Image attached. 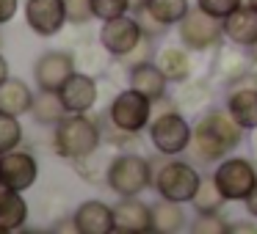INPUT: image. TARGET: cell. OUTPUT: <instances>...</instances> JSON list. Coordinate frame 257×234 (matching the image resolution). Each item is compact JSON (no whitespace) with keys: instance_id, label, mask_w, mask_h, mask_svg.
<instances>
[{"instance_id":"6da1fadb","label":"cell","mask_w":257,"mask_h":234,"mask_svg":"<svg viewBox=\"0 0 257 234\" xmlns=\"http://www.w3.org/2000/svg\"><path fill=\"white\" fill-rule=\"evenodd\" d=\"M102 146V124L89 113H67L53 127V152L61 160H78Z\"/></svg>"},{"instance_id":"7a4b0ae2","label":"cell","mask_w":257,"mask_h":234,"mask_svg":"<svg viewBox=\"0 0 257 234\" xmlns=\"http://www.w3.org/2000/svg\"><path fill=\"white\" fill-rule=\"evenodd\" d=\"M152 182H155V162L152 160L130 149L113 154L105 182L111 193H116L119 198H130V196H141L144 190H150Z\"/></svg>"},{"instance_id":"3957f363","label":"cell","mask_w":257,"mask_h":234,"mask_svg":"<svg viewBox=\"0 0 257 234\" xmlns=\"http://www.w3.org/2000/svg\"><path fill=\"white\" fill-rule=\"evenodd\" d=\"M152 149L161 157H177L185 154L191 146V135H194V124L183 116L180 108L174 110H163L158 116H152L150 127H147Z\"/></svg>"},{"instance_id":"277c9868","label":"cell","mask_w":257,"mask_h":234,"mask_svg":"<svg viewBox=\"0 0 257 234\" xmlns=\"http://www.w3.org/2000/svg\"><path fill=\"white\" fill-rule=\"evenodd\" d=\"M199 182H202V174L194 168V162L180 160V157H169V160H163L155 168V182H152V188H155V193L161 198L191 204Z\"/></svg>"},{"instance_id":"5b68a950","label":"cell","mask_w":257,"mask_h":234,"mask_svg":"<svg viewBox=\"0 0 257 234\" xmlns=\"http://www.w3.org/2000/svg\"><path fill=\"white\" fill-rule=\"evenodd\" d=\"M177 39L191 52H213L224 42V22L205 8L191 6V12L177 25Z\"/></svg>"},{"instance_id":"8992f818","label":"cell","mask_w":257,"mask_h":234,"mask_svg":"<svg viewBox=\"0 0 257 234\" xmlns=\"http://www.w3.org/2000/svg\"><path fill=\"white\" fill-rule=\"evenodd\" d=\"M152 110H155V108H152V100H147L144 94H139L136 88L127 86V88L119 91L111 100L105 116L113 127L124 130V132H133V135H141L152 122Z\"/></svg>"},{"instance_id":"52a82bcc","label":"cell","mask_w":257,"mask_h":234,"mask_svg":"<svg viewBox=\"0 0 257 234\" xmlns=\"http://www.w3.org/2000/svg\"><path fill=\"white\" fill-rule=\"evenodd\" d=\"M213 179H216L218 190L224 193L227 204L246 201V196L257 184V162L249 160V157H224L221 162H216Z\"/></svg>"},{"instance_id":"ba28073f","label":"cell","mask_w":257,"mask_h":234,"mask_svg":"<svg viewBox=\"0 0 257 234\" xmlns=\"http://www.w3.org/2000/svg\"><path fill=\"white\" fill-rule=\"evenodd\" d=\"M141 39H144V30H141L136 14H122V17L105 20L100 25V34H97V42L102 44V50L116 61L122 56H127Z\"/></svg>"},{"instance_id":"9c48e42d","label":"cell","mask_w":257,"mask_h":234,"mask_svg":"<svg viewBox=\"0 0 257 234\" xmlns=\"http://www.w3.org/2000/svg\"><path fill=\"white\" fill-rule=\"evenodd\" d=\"M23 17L25 25L42 39H53L69 25L64 0H25Z\"/></svg>"},{"instance_id":"30bf717a","label":"cell","mask_w":257,"mask_h":234,"mask_svg":"<svg viewBox=\"0 0 257 234\" xmlns=\"http://www.w3.org/2000/svg\"><path fill=\"white\" fill-rule=\"evenodd\" d=\"M78 72V61L67 50H47L34 64V83L36 88L58 91L72 74Z\"/></svg>"},{"instance_id":"8fae6325","label":"cell","mask_w":257,"mask_h":234,"mask_svg":"<svg viewBox=\"0 0 257 234\" xmlns=\"http://www.w3.org/2000/svg\"><path fill=\"white\" fill-rule=\"evenodd\" d=\"M251 66V56L246 47H238L232 42L224 39L221 44L213 50V58H210V74L224 86H238L240 80L246 78Z\"/></svg>"},{"instance_id":"7c38bea8","label":"cell","mask_w":257,"mask_h":234,"mask_svg":"<svg viewBox=\"0 0 257 234\" xmlns=\"http://www.w3.org/2000/svg\"><path fill=\"white\" fill-rule=\"evenodd\" d=\"M0 176L9 184V190H17V193H25L36 184L39 179V162L31 152L25 149H12L6 154H0Z\"/></svg>"},{"instance_id":"4fadbf2b","label":"cell","mask_w":257,"mask_h":234,"mask_svg":"<svg viewBox=\"0 0 257 234\" xmlns=\"http://www.w3.org/2000/svg\"><path fill=\"white\" fill-rule=\"evenodd\" d=\"M188 152H191V157H194L196 162L213 166V162H221L227 154H232L235 149L221 138V135L216 132V130L210 127V124H205V122H199V118H196V122H194V135H191Z\"/></svg>"},{"instance_id":"5bb4252c","label":"cell","mask_w":257,"mask_h":234,"mask_svg":"<svg viewBox=\"0 0 257 234\" xmlns=\"http://www.w3.org/2000/svg\"><path fill=\"white\" fill-rule=\"evenodd\" d=\"M113 232L119 234H147L152 232V206L139 196L119 198L113 206Z\"/></svg>"},{"instance_id":"9a60e30c","label":"cell","mask_w":257,"mask_h":234,"mask_svg":"<svg viewBox=\"0 0 257 234\" xmlns=\"http://www.w3.org/2000/svg\"><path fill=\"white\" fill-rule=\"evenodd\" d=\"M64 100V108L67 113H89L91 108L97 105V96H100V86H97V78L89 72H75L67 83L58 88Z\"/></svg>"},{"instance_id":"2e32d148","label":"cell","mask_w":257,"mask_h":234,"mask_svg":"<svg viewBox=\"0 0 257 234\" xmlns=\"http://www.w3.org/2000/svg\"><path fill=\"white\" fill-rule=\"evenodd\" d=\"M78 234H111L113 232V206L100 198H89L72 212Z\"/></svg>"},{"instance_id":"e0dca14e","label":"cell","mask_w":257,"mask_h":234,"mask_svg":"<svg viewBox=\"0 0 257 234\" xmlns=\"http://www.w3.org/2000/svg\"><path fill=\"white\" fill-rule=\"evenodd\" d=\"M221 22H224V39L232 42V44L249 50L257 42V8L249 6V3L235 8V12L229 14V17H224Z\"/></svg>"},{"instance_id":"ac0fdd59","label":"cell","mask_w":257,"mask_h":234,"mask_svg":"<svg viewBox=\"0 0 257 234\" xmlns=\"http://www.w3.org/2000/svg\"><path fill=\"white\" fill-rule=\"evenodd\" d=\"M127 86L152 102L163 100L169 94V80L155 61H147V64H139V66L127 69Z\"/></svg>"},{"instance_id":"d6986e66","label":"cell","mask_w":257,"mask_h":234,"mask_svg":"<svg viewBox=\"0 0 257 234\" xmlns=\"http://www.w3.org/2000/svg\"><path fill=\"white\" fill-rule=\"evenodd\" d=\"M224 108L243 130H249V132L257 130V88H251V86H232Z\"/></svg>"},{"instance_id":"ffe728a7","label":"cell","mask_w":257,"mask_h":234,"mask_svg":"<svg viewBox=\"0 0 257 234\" xmlns=\"http://www.w3.org/2000/svg\"><path fill=\"white\" fill-rule=\"evenodd\" d=\"M155 64L161 66V72L166 74L169 83H174V86H180V83L194 78L191 50H185V47H163V50H158Z\"/></svg>"},{"instance_id":"44dd1931","label":"cell","mask_w":257,"mask_h":234,"mask_svg":"<svg viewBox=\"0 0 257 234\" xmlns=\"http://www.w3.org/2000/svg\"><path fill=\"white\" fill-rule=\"evenodd\" d=\"M188 228V215H185V204L180 201H169L161 198L152 204V232L158 234H177Z\"/></svg>"},{"instance_id":"7402d4cb","label":"cell","mask_w":257,"mask_h":234,"mask_svg":"<svg viewBox=\"0 0 257 234\" xmlns=\"http://www.w3.org/2000/svg\"><path fill=\"white\" fill-rule=\"evenodd\" d=\"M31 105H34V91L25 80L6 78L0 83V110L3 113L25 116V113H31Z\"/></svg>"},{"instance_id":"603a6c76","label":"cell","mask_w":257,"mask_h":234,"mask_svg":"<svg viewBox=\"0 0 257 234\" xmlns=\"http://www.w3.org/2000/svg\"><path fill=\"white\" fill-rule=\"evenodd\" d=\"M31 116H34L36 124L42 127H56L64 116H67V108H64V100L58 91H47L39 88L34 94V105H31Z\"/></svg>"},{"instance_id":"cb8c5ba5","label":"cell","mask_w":257,"mask_h":234,"mask_svg":"<svg viewBox=\"0 0 257 234\" xmlns=\"http://www.w3.org/2000/svg\"><path fill=\"white\" fill-rule=\"evenodd\" d=\"M25 223H28V201L23 198V193L9 190L0 198V234L23 232Z\"/></svg>"},{"instance_id":"d4e9b609","label":"cell","mask_w":257,"mask_h":234,"mask_svg":"<svg viewBox=\"0 0 257 234\" xmlns=\"http://www.w3.org/2000/svg\"><path fill=\"white\" fill-rule=\"evenodd\" d=\"M111 160H113V154L102 152V146H100V149L91 152V154L72 160V168H75V174H78L83 182H89V184H105L108 182V168H111Z\"/></svg>"},{"instance_id":"484cf974","label":"cell","mask_w":257,"mask_h":234,"mask_svg":"<svg viewBox=\"0 0 257 234\" xmlns=\"http://www.w3.org/2000/svg\"><path fill=\"white\" fill-rule=\"evenodd\" d=\"M224 204H227V198H224V193L218 190L213 174H205L199 188H196V193H194V198H191L194 212L196 215H213V212H221Z\"/></svg>"},{"instance_id":"4316f807","label":"cell","mask_w":257,"mask_h":234,"mask_svg":"<svg viewBox=\"0 0 257 234\" xmlns=\"http://www.w3.org/2000/svg\"><path fill=\"white\" fill-rule=\"evenodd\" d=\"M213 88H210V80L207 78H199V80H185V83H180L177 94H174V102H177L180 110H199V108H205V102L210 100Z\"/></svg>"},{"instance_id":"83f0119b","label":"cell","mask_w":257,"mask_h":234,"mask_svg":"<svg viewBox=\"0 0 257 234\" xmlns=\"http://www.w3.org/2000/svg\"><path fill=\"white\" fill-rule=\"evenodd\" d=\"M147 12L166 28H174L191 12V0H147Z\"/></svg>"},{"instance_id":"f1b7e54d","label":"cell","mask_w":257,"mask_h":234,"mask_svg":"<svg viewBox=\"0 0 257 234\" xmlns=\"http://www.w3.org/2000/svg\"><path fill=\"white\" fill-rule=\"evenodd\" d=\"M25 138V130L20 124V116H12V113L0 110V154L17 149Z\"/></svg>"},{"instance_id":"f546056e","label":"cell","mask_w":257,"mask_h":234,"mask_svg":"<svg viewBox=\"0 0 257 234\" xmlns=\"http://www.w3.org/2000/svg\"><path fill=\"white\" fill-rule=\"evenodd\" d=\"M188 232H194V234H227L229 223H227V218H221V212L196 215V220L188 223Z\"/></svg>"},{"instance_id":"4dcf8cb0","label":"cell","mask_w":257,"mask_h":234,"mask_svg":"<svg viewBox=\"0 0 257 234\" xmlns=\"http://www.w3.org/2000/svg\"><path fill=\"white\" fill-rule=\"evenodd\" d=\"M155 39H150V36H144V39L139 42V44L133 47V50L127 52V56L119 58V64H122L124 69H133L139 66V64H147V61H155Z\"/></svg>"},{"instance_id":"1f68e13d","label":"cell","mask_w":257,"mask_h":234,"mask_svg":"<svg viewBox=\"0 0 257 234\" xmlns=\"http://www.w3.org/2000/svg\"><path fill=\"white\" fill-rule=\"evenodd\" d=\"M91 8H94V20H100V22L133 12L130 0H91Z\"/></svg>"},{"instance_id":"d6a6232c","label":"cell","mask_w":257,"mask_h":234,"mask_svg":"<svg viewBox=\"0 0 257 234\" xmlns=\"http://www.w3.org/2000/svg\"><path fill=\"white\" fill-rule=\"evenodd\" d=\"M67 6V20L69 25H89L94 20V8H91V0H64Z\"/></svg>"},{"instance_id":"836d02e7","label":"cell","mask_w":257,"mask_h":234,"mask_svg":"<svg viewBox=\"0 0 257 234\" xmlns=\"http://www.w3.org/2000/svg\"><path fill=\"white\" fill-rule=\"evenodd\" d=\"M130 14H136V20H139V25H141V30H144V36H150V39H161L163 34H166V25L163 22H158L155 17H152L150 12H147V6H141V8H136V12H130Z\"/></svg>"},{"instance_id":"e575fe53","label":"cell","mask_w":257,"mask_h":234,"mask_svg":"<svg viewBox=\"0 0 257 234\" xmlns=\"http://www.w3.org/2000/svg\"><path fill=\"white\" fill-rule=\"evenodd\" d=\"M243 3L246 0H196V6L205 8L207 14H213V17H218V20L229 17V14H232L235 8H240Z\"/></svg>"},{"instance_id":"d590c367","label":"cell","mask_w":257,"mask_h":234,"mask_svg":"<svg viewBox=\"0 0 257 234\" xmlns=\"http://www.w3.org/2000/svg\"><path fill=\"white\" fill-rule=\"evenodd\" d=\"M17 8H20V0H0V25L12 22L17 17Z\"/></svg>"},{"instance_id":"8d00e7d4","label":"cell","mask_w":257,"mask_h":234,"mask_svg":"<svg viewBox=\"0 0 257 234\" xmlns=\"http://www.w3.org/2000/svg\"><path fill=\"white\" fill-rule=\"evenodd\" d=\"M243 204H246V212H249V218H254V220H257V184L251 188V193L246 196Z\"/></svg>"},{"instance_id":"74e56055","label":"cell","mask_w":257,"mask_h":234,"mask_svg":"<svg viewBox=\"0 0 257 234\" xmlns=\"http://www.w3.org/2000/svg\"><path fill=\"white\" fill-rule=\"evenodd\" d=\"M238 232H257V223H251V220L229 223V234H238Z\"/></svg>"},{"instance_id":"f35d334b","label":"cell","mask_w":257,"mask_h":234,"mask_svg":"<svg viewBox=\"0 0 257 234\" xmlns=\"http://www.w3.org/2000/svg\"><path fill=\"white\" fill-rule=\"evenodd\" d=\"M9 78V61L3 58V52H0V83Z\"/></svg>"},{"instance_id":"ab89813d","label":"cell","mask_w":257,"mask_h":234,"mask_svg":"<svg viewBox=\"0 0 257 234\" xmlns=\"http://www.w3.org/2000/svg\"><path fill=\"white\" fill-rule=\"evenodd\" d=\"M6 193H9V184L3 182V176H0V198H3V196H6Z\"/></svg>"},{"instance_id":"60d3db41","label":"cell","mask_w":257,"mask_h":234,"mask_svg":"<svg viewBox=\"0 0 257 234\" xmlns=\"http://www.w3.org/2000/svg\"><path fill=\"white\" fill-rule=\"evenodd\" d=\"M130 6H133V12H136V8H141V6H147V0H130Z\"/></svg>"},{"instance_id":"b9f144b4","label":"cell","mask_w":257,"mask_h":234,"mask_svg":"<svg viewBox=\"0 0 257 234\" xmlns=\"http://www.w3.org/2000/svg\"><path fill=\"white\" fill-rule=\"evenodd\" d=\"M249 56H251V61H257V42L249 47Z\"/></svg>"},{"instance_id":"7bdbcfd3","label":"cell","mask_w":257,"mask_h":234,"mask_svg":"<svg viewBox=\"0 0 257 234\" xmlns=\"http://www.w3.org/2000/svg\"><path fill=\"white\" fill-rule=\"evenodd\" d=\"M251 146H254V162H257V130H254V135H251Z\"/></svg>"},{"instance_id":"ee69618b","label":"cell","mask_w":257,"mask_h":234,"mask_svg":"<svg viewBox=\"0 0 257 234\" xmlns=\"http://www.w3.org/2000/svg\"><path fill=\"white\" fill-rule=\"evenodd\" d=\"M246 3H249V6H254V8H257V0H246Z\"/></svg>"},{"instance_id":"f6af8a7d","label":"cell","mask_w":257,"mask_h":234,"mask_svg":"<svg viewBox=\"0 0 257 234\" xmlns=\"http://www.w3.org/2000/svg\"><path fill=\"white\" fill-rule=\"evenodd\" d=\"M0 47H3V34H0Z\"/></svg>"}]
</instances>
